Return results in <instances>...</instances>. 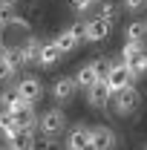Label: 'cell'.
I'll return each mask as SVG.
<instances>
[{"label":"cell","mask_w":147,"mask_h":150,"mask_svg":"<svg viewBox=\"0 0 147 150\" xmlns=\"http://www.w3.org/2000/svg\"><path fill=\"white\" fill-rule=\"evenodd\" d=\"M66 150H95L90 127H72L66 136Z\"/></svg>","instance_id":"obj_1"},{"label":"cell","mask_w":147,"mask_h":150,"mask_svg":"<svg viewBox=\"0 0 147 150\" xmlns=\"http://www.w3.org/2000/svg\"><path fill=\"white\" fill-rule=\"evenodd\" d=\"M139 104H141V93L136 87H124L115 93V110L118 112H133L139 110Z\"/></svg>","instance_id":"obj_2"},{"label":"cell","mask_w":147,"mask_h":150,"mask_svg":"<svg viewBox=\"0 0 147 150\" xmlns=\"http://www.w3.org/2000/svg\"><path fill=\"white\" fill-rule=\"evenodd\" d=\"M130 81H133V69H130L127 64H124V61H121V64H112V72H110V78H107V84L112 87V93L130 87Z\"/></svg>","instance_id":"obj_3"},{"label":"cell","mask_w":147,"mask_h":150,"mask_svg":"<svg viewBox=\"0 0 147 150\" xmlns=\"http://www.w3.org/2000/svg\"><path fill=\"white\" fill-rule=\"evenodd\" d=\"M64 127H66V118H64L61 110H46L40 115V130L46 133V136H58Z\"/></svg>","instance_id":"obj_4"},{"label":"cell","mask_w":147,"mask_h":150,"mask_svg":"<svg viewBox=\"0 0 147 150\" xmlns=\"http://www.w3.org/2000/svg\"><path fill=\"white\" fill-rule=\"evenodd\" d=\"M110 95H115L112 87L107 81H98V84H92L90 90H87V101H90L92 107H107L110 104Z\"/></svg>","instance_id":"obj_5"},{"label":"cell","mask_w":147,"mask_h":150,"mask_svg":"<svg viewBox=\"0 0 147 150\" xmlns=\"http://www.w3.org/2000/svg\"><path fill=\"white\" fill-rule=\"evenodd\" d=\"M18 93H20V98H23V101L35 104L37 98H40V93H43V87H40V81H37V78L26 75V78H20V81H18Z\"/></svg>","instance_id":"obj_6"},{"label":"cell","mask_w":147,"mask_h":150,"mask_svg":"<svg viewBox=\"0 0 147 150\" xmlns=\"http://www.w3.org/2000/svg\"><path fill=\"white\" fill-rule=\"evenodd\" d=\"M15 112V121H18V127H26V130H35L37 124H40V118L35 115V107L29 104V101H23L18 110H12Z\"/></svg>","instance_id":"obj_7"},{"label":"cell","mask_w":147,"mask_h":150,"mask_svg":"<svg viewBox=\"0 0 147 150\" xmlns=\"http://www.w3.org/2000/svg\"><path fill=\"white\" fill-rule=\"evenodd\" d=\"M107 35H110V20H107V18H95V20L87 23V40L101 43Z\"/></svg>","instance_id":"obj_8"},{"label":"cell","mask_w":147,"mask_h":150,"mask_svg":"<svg viewBox=\"0 0 147 150\" xmlns=\"http://www.w3.org/2000/svg\"><path fill=\"white\" fill-rule=\"evenodd\" d=\"M92 144H95V150H112L115 147V133L110 127H92Z\"/></svg>","instance_id":"obj_9"},{"label":"cell","mask_w":147,"mask_h":150,"mask_svg":"<svg viewBox=\"0 0 147 150\" xmlns=\"http://www.w3.org/2000/svg\"><path fill=\"white\" fill-rule=\"evenodd\" d=\"M9 147H15V150H35V130L18 127V133L9 139Z\"/></svg>","instance_id":"obj_10"},{"label":"cell","mask_w":147,"mask_h":150,"mask_svg":"<svg viewBox=\"0 0 147 150\" xmlns=\"http://www.w3.org/2000/svg\"><path fill=\"white\" fill-rule=\"evenodd\" d=\"M61 55H64V49L58 46V40L43 43V46H40V67H55L58 61H61Z\"/></svg>","instance_id":"obj_11"},{"label":"cell","mask_w":147,"mask_h":150,"mask_svg":"<svg viewBox=\"0 0 147 150\" xmlns=\"http://www.w3.org/2000/svg\"><path fill=\"white\" fill-rule=\"evenodd\" d=\"M75 87H78V81H75V78H58L55 87H52V95H55L58 101H66V98H72Z\"/></svg>","instance_id":"obj_12"},{"label":"cell","mask_w":147,"mask_h":150,"mask_svg":"<svg viewBox=\"0 0 147 150\" xmlns=\"http://www.w3.org/2000/svg\"><path fill=\"white\" fill-rule=\"evenodd\" d=\"M75 81H78V87H81V90H90L92 84H98L101 78H98L95 69H92V64H84V67L75 72Z\"/></svg>","instance_id":"obj_13"},{"label":"cell","mask_w":147,"mask_h":150,"mask_svg":"<svg viewBox=\"0 0 147 150\" xmlns=\"http://www.w3.org/2000/svg\"><path fill=\"white\" fill-rule=\"evenodd\" d=\"M40 46L43 43H37L35 38H26V43L20 46V52L26 58V64H40Z\"/></svg>","instance_id":"obj_14"},{"label":"cell","mask_w":147,"mask_h":150,"mask_svg":"<svg viewBox=\"0 0 147 150\" xmlns=\"http://www.w3.org/2000/svg\"><path fill=\"white\" fill-rule=\"evenodd\" d=\"M20 104H23V98H20L18 87H12V90L0 93V107H3V110H18Z\"/></svg>","instance_id":"obj_15"},{"label":"cell","mask_w":147,"mask_h":150,"mask_svg":"<svg viewBox=\"0 0 147 150\" xmlns=\"http://www.w3.org/2000/svg\"><path fill=\"white\" fill-rule=\"evenodd\" d=\"M141 52H144V43H141V40H127V46L121 49V61L130 67V64H133L136 58L141 55Z\"/></svg>","instance_id":"obj_16"},{"label":"cell","mask_w":147,"mask_h":150,"mask_svg":"<svg viewBox=\"0 0 147 150\" xmlns=\"http://www.w3.org/2000/svg\"><path fill=\"white\" fill-rule=\"evenodd\" d=\"M55 40H58V46L64 49V55H66V52H72L75 46H78V38H75V32H72V29H66V32H61V35H58Z\"/></svg>","instance_id":"obj_17"},{"label":"cell","mask_w":147,"mask_h":150,"mask_svg":"<svg viewBox=\"0 0 147 150\" xmlns=\"http://www.w3.org/2000/svg\"><path fill=\"white\" fill-rule=\"evenodd\" d=\"M12 23H18L15 6H12V3H3V0H0V26H12Z\"/></svg>","instance_id":"obj_18"},{"label":"cell","mask_w":147,"mask_h":150,"mask_svg":"<svg viewBox=\"0 0 147 150\" xmlns=\"http://www.w3.org/2000/svg\"><path fill=\"white\" fill-rule=\"evenodd\" d=\"M92 69L98 72V78H101V81H107V78H110V72H112V61H110V58H95V61H92Z\"/></svg>","instance_id":"obj_19"},{"label":"cell","mask_w":147,"mask_h":150,"mask_svg":"<svg viewBox=\"0 0 147 150\" xmlns=\"http://www.w3.org/2000/svg\"><path fill=\"white\" fill-rule=\"evenodd\" d=\"M144 35H147L144 20H133L127 26V40H144Z\"/></svg>","instance_id":"obj_20"},{"label":"cell","mask_w":147,"mask_h":150,"mask_svg":"<svg viewBox=\"0 0 147 150\" xmlns=\"http://www.w3.org/2000/svg\"><path fill=\"white\" fill-rule=\"evenodd\" d=\"M130 69H133V78H139V75L147 72V52H141V55L136 58L133 64H130Z\"/></svg>","instance_id":"obj_21"},{"label":"cell","mask_w":147,"mask_h":150,"mask_svg":"<svg viewBox=\"0 0 147 150\" xmlns=\"http://www.w3.org/2000/svg\"><path fill=\"white\" fill-rule=\"evenodd\" d=\"M12 72H15V64L9 61V55H6V52H0V81H6Z\"/></svg>","instance_id":"obj_22"},{"label":"cell","mask_w":147,"mask_h":150,"mask_svg":"<svg viewBox=\"0 0 147 150\" xmlns=\"http://www.w3.org/2000/svg\"><path fill=\"white\" fill-rule=\"evenodd\" d=\"M69 29L75 32V38H78V43H81V40H87V23H72Z\"/></svg>","instance_id":"obj_23"},{"label":"cell","mask_w":147,"mask_h":150,"mask_svg":"<svg viewBox=\"0 0 147 150\" xmlns=\"http://www.w3.org/2000/svg\"><path fill=\"white\" fill-rule=\"evenodd\" d=\"M144 3H147V0H124V6H127L130 12H136V9H144Z\"/></svg>","instance_id":"obj_24"},{"label":"cell","mask_w":147,"mask_h":150,"mask_svg":"<svg viewBox=\"0 0 147 150\" xmlns=\"http://www.w3.org/2000/svg\"><path fill=\"white\" fill-rule=\"evenodd\" d=\"M101 18H107V20H112V18H115V9H112L110 3L104 6V12H101Z\"/></svg>","instance_id":"obj_25"},{"label":"cell","mask_w":147,"mask_h":150,"mask_svg":"<svg viewBox=\"0 0 147 150\" xmlns=\"http://www.w3.org/2000/svg\"><path fill=\"white\" fill-rule=\"evenodd\" d=\"M3 3H12V0H3Z\"/></svg>","instance_id":"obj_26"},{"label":"cell","mask_w":147,"mask_h":150,"mask_svg":"<svg viewBox=\"0 0 147 150\" xmlns=\"http://www.w3.org/2000/svg\"><path fill=\"white\" fill-rule=\"evenodd\" d=\"M144 26H147V18H144Z\"/></svg>","instance_id":"obj_27"},{"label":"cell","mask_w":147,"mask_h":150,"mask_svg":"<svg viewBox=\"0 0 147 150\" xmlns=\"http://www.w3.org/2000/svg\"><path fill=\"white\" fill-rule=\"evenodd\" d=\"M9 150H15V147H9Z\"/></svg>","instance_id":"obj_28"},{"label":"cell","mask_w":147,"mask_h":150,"mask_svg":"<svg viewBox=\"0 0 147 150\" xmlns=\"http://www.w3.org/2000/svg\"><path fill=\"white\" fill-rule=\"evenodd\" d=\"M0 150H3V147H0Z\"/></svg>","instance_id":"obj_29"}]
</instances>
